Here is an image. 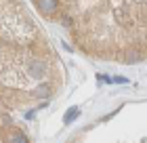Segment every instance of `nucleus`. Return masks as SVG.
<instances>
[{
    "instance_id": "obj_3",
    "label": "nucleus",
    "mask_w": 147,
    "mask_h": 143,
    "mask_svg": "<svg viewBox=\"0 0 147 143\" xmlns=\"http://www.w3.org/2000/svg\"><path fill=\"white\" fill-rule=\"evenodd\" d=\"M78 116H80V110H78V107H74V110H69V114L65 116V124H69V122H71L74 118H78Z\"/></svg>"
},
{
    "instance_id": "obj_1",
    "label": "nucleus",
    "mask_w": 147,
    "mask_h": 143,
    "mask_svg": "<svg viewBox=\"0 0 147 143\" xmlns=\"http://www.w3.org/2000/svg\"><path fill=\"white\" fill-rule=\"evenodd\" d=\"M61 84V59L32 11L0 0V143H32V122Z\"/></svg>"
},
{
    "instance_id": "obj_2",
    "label": "nucleus",
    "mask_w": 147,
    "mask_h": 143,
    "mask_svg": "<svg viewBox=\"0 0 147 143\" xmlns=\"http://www.w3.org/2000/svg\"><path fill=\"white\" fill-rule=\"evenodd\" d=\"M38 15L67 32L82 55L111 63L147 61V0H32Z\"/></svg>"
}]
</instances>
